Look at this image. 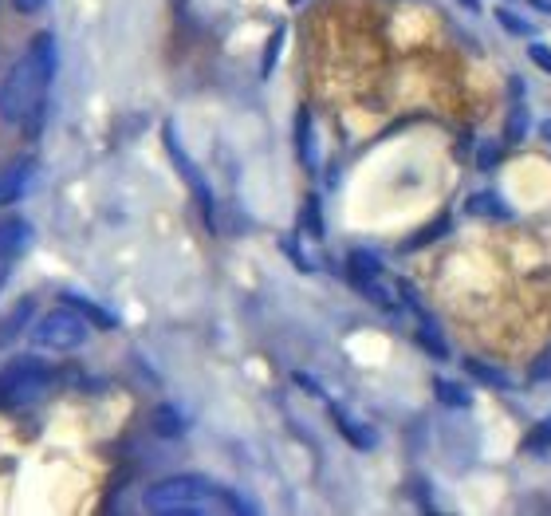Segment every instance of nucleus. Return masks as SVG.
<instances>
[{
	"label": "nucleus",
	"mask_w": 551,
	"mask_h": 516,
	"mask_svg": "<svg viewBox=\"0 0 551 516\" xmlns=\"http://www.w3.org/2000/svg\"><path fill=\"white\" fill-rule=\"evenodd\" d=\"M56 64H59L56 40L47 32L36 36L28 44V52L8 68L5 83H0V122H5V127H28L36 134L44 99L52 91V79H56Z\"/></svg>",
	"instance_id": "1"
},
{
	"label": "nucleus",
	"mask_w": 551,
	"mask_h": 516,
	"mask_svg": "<svg viewBox=\"0 0 551 516\" xmlns=\"http://www.w3.org/2000/svg\"><path fill=\"white\" fill-rule=\"evenodd\" d=\"M28 245H32V225L28 221H24V217H5V221H0V264L24 257V253H28Z\"/></svg>",
	"instance_id": "7"
},
{
	"label": "nucleus",
	"mask_w": 551,
	"mask_h": 516,
	"mask_svg": "<svg viewBox=\"0 0 551 516\" xmlns=\"http://www.w3.org/2000/svg\"><path fill=\"white\" fill-rule=\"evenodd\" d=\"M47 5V0H12V8L24 12V16H32V12H40Z\"/></svg>",
	"instance_id": "25"
},
{
	"label": "nucleus",
	"mask_w": 551,
	"mask_h": 516,
	"mask_svg": "<svg viewBox=\"0 0 551 516\" xmlns=\"http://www.w3.org/2000/svg\"><path fill=\"white\" fill-rule=\"evenodd\" d=\"M500 158H504V146H500V142H481V150H477V170H496Z\"/></svg>",
	"instance_id": "19"
},
{
	"label": "nucleus",
	"mask_w": 551,
	"mask_h": 516,
	"mask_svg": "<svg viewBox=\"0 0 551 516\" xmlns=\"http://www.w3.org/2000/svg\"><path fill=\"white\" fill-rule=\"evenodd\" d=\"M496 20H500V28L512 32V36H532V32H535L532 24L524 20L520 12H512V8H496Z\"/></svg>",
	"instance_id": "18"
},
{
	"label": "nucleus",
	"mask_w": 551,
	"mask_h": 516,
	"mask_svg": "<svg viewBox=\"0 0 551 516\" xmlns=\"http://www.w3.org/2000/svg\"><path fill=\"white\" fill-rule=\"evenodd\" d=\"M418 343L425 347V351H430V355L433 359H449V355H453V351H449V343H445V335H442V327H437L430 316H421L418 320Z\"/></svg>",
	"instance_id": "12"
},
{
	"label": "nucleus",
	"mask_w": 551,
	"mask_h": 516,
	"mask_svg": "<svg viewBox=\"0 0 551 516\" xmlns=\"http://www.w3.org/2000/svg\"><path fill=\"white\" fill-rule=\"evenodd\" d=\"M547 374H551V347L544 351L540 359H535V367H532V379H535V383H540V379H547Z\"/></svg>",
	"instance_id": "24"
},
{
	"label": "nucleus",
	"mask_w": 551,
	"mask_h": 516,
	"mask_svg": "<svg viewBox=\"0 0 551 516\" xmlns=\"http://www.w3.org/2000/svg\"><path fill=\"white\" fill-rule=\"evenodd\" d=\"M547 446H551V418H547V422H540V426H535V430L528 434V442H524V449H532V453H535V449H547Z\"/></svg>",
	"instance_id": "20"
},
{
	"label": "nucleus",
	"mask_w": 551,
	"mask_h": 516,
	"mask_svg": "<svg viewBox=\"0 0 551 516\" xmlns=\"http://www.w3.org/2000/svg\"><path fill=\"white\" fill-rule=\"evenodd\" d=\"M461 5H465L469 12H481V0H461Z\"/></svg>",
	"instance_id": "26"
},
{
	"label": "nucleus",
	"mask_w": 551,
	"mask_h": 516,
	"mask_svg": "<svg viewBox=\"0 0 551 516\" xmlns=\"http://www.w3.org/2000/svg\"><path fill=\"white\" fill-rule=\"evenodd\" d=\"M32 178H36V162L32 158H20V162H12V166L0 170V209L16 205V201L32 190Z\"/></svg>",
	"instance_id": "6"
},
{
	"label": "nucleus",
	"mask_w": 551,
	"mask_h": 516,
	"mask_svg": "<svg viewBox=\"0 0 551 516\" xmlns=\"http://www.w3.org/2000/svg\"><path fill=\"white\" fill-rule=\"evenodd\" d=\"M465 367H469V374H473V379L488 383L493 390H512V379H508L504 371H496L493 363H484V359H465Z\"/></svg>",
	"instance_id": "14"
},
{
	"label": "nucleus",
	"mask_w": 551,
	"mask_h": 516,
	"mask_svg": "<svg viewBox=\"0 0 551 516\" xmlns=\"http://www.w3.org/2000/svg\"><path fill=\"white\" fill-rule=\"evenodd\" d=\"M56 386V371L44 359H16L0 371V398L12 406H32V402L47 398Z\"/></svg>",
	"instance_id": "3"
},
{
	"label": "nucleus",
	"mask_w": 551,
	"mask_h": 516,
	"mask_svg": "<svg viewBox=\"0 0 551 516\" xmlns=\"http://www.w3.org/2000/svg\"><path fill=\"white\" fill-rule=\"evenodd\" d=\"M350 284H355L359 296L367 300V304H374L379 311H394L398 308V292L382 280V276H350Z\"/></svg>",
	"instance_id": "9"
},
{
	"label": "nucleus",
	"mask_w": 551,
	"mask_h": 516,
	"mask_svg": "<svg viewBox=\"0 0 551 516\" xmlns=\"http://www.w3.org/2000/svg\"><path fill=\"white\" fill-rule=\"evenodd\" d=\"M528 56H532V64H535V68L551 75V47H547V44H532V47H528Z\"/></svg>",
	"instance_id": "22"
},
{
	"label": "nucleus",
	"mask_w": 551,
	"mask_h": 516,
	"mask_svg": "<svg viewBox=\"0 0 551 516\" xmlns=\"http://www.w3.org/2000/svg\"><path fill=\"white\" fill-rule=\"evenodd\" d=\"M544 138H551V122H544Z\"/></svg>",
	"instance_id": "27"
},
{
	"label": "nucleus",
	"mask_w": 551,
	"mask_h": 516,
	"mask_svg": "<svg viewBox=\"0 0 551 516\" xmlns=\"http://www.w3.org/2000/svg\"><path fill=\"white\" fill-rule=\"evenodd\" d=\"M166 150H170V158H173V166L182 170V178H185V185L193 190V197L202 201V209H205V217H213V190H209V182L202 178V170L193 166V158L185 154V146H182V138H178V131L173 127H166Z\"/></svg>",
	"instance_id": "5"
},
{
	"label": "nucleus",
	"mask_w": 551,
	"mask_h": 516,
	"mask_svg": "<svg viewBox=\"0 0 551 516\" xmlns=\"http://www.w3.org/2000/svg\"><path fill=\"white\" fill-rule=\"evenodd\" d=\"M87 335H91V323L79 308H59V311H47V316L36 323V347L44 351H79L87 343Z\"/></svg>",
	"instance_id": "4"
},
{
	"label": "nucleus",
	"mask_w": 551,
	"mask_h": 516,
	"mask_svg": "<svg viewBox=\"0 0 551 516\" xmlns=\"http://www.w3.org/2000/svg\"><path fill=\"white\" fill-rule=\"evenodd\" d=\"M158 426H161L158 434H182V422H178L173 410H158Z\"/></svg>",
	"instance_id": "23"
},
{
	"label": "nucleus",
	"mask_w": 551,
	"mask_h": 516,
	"mask_svg": "<svg viewBox=\"0 0 551 516\" xmlns=\"http://www.w3.org/2000/svg\"><path fill=\"white\" fill-rule=\"evenodd\" d=\"M465 209L473 213V217H481V221H500V225H512V221H516V209H512L508 201L500 197V194H493V190L473 194Z\"/></svg>",
	"instance_id": "8"
},
{
	"label": "nucleus",
	"mask_w": 551,
	"mask_h": 516,
	"mask_svg": "<svg viewBox=\"0 0 551 516\" xmlns=\"http://www.w3.org/2000/svg\"><path fill=\"white\" fill-rule=\"evenodd\" d=\"M433 395H437V402L442 406H449V410H469L473 406V390L469 386H461V383H453V379H433Z\"/></svg>",
	"instance_id": "11"
},
{
	"label": "nucleus",
	"mask_w": 551,
	"mask_h": 516,
	"mask_svg": "<svg viewBox=\"0 0 551 516\" xmlns=\"http://www.w3.org/2000/svg\"><path fill=\"white\" fill-rule=\"evenodd\" d=\"M347 269H350V276H386L382 260L374 257V253H367V248H355L350 260H347Z\"/></svg>",
	"instance_id": "15"
},
{
	"label": "nucleus",
	"mask_w": 551,
	"mask_h": 516,
	"mask_svg": "<svg viewBox=\"0 0 551 516\" xmlns=\"http://www.w3.org/2000/svg\"><path fill=\"white\" fill-rule=\"evenodd\" d=\"M296 150H299V162H304V166L307 170H316V146H311V142H316V138H311V115H307V111H299V119H296Z\"/></svg>",
	"instance_id": "13"
},
{
	"label": "nucleus",
	"mask_w": 551,
	"mask_h": 516,
	"mask_svg": "<svg viewBox=\"0 0 551 516\" xmlns=\"http://www.w3.org/2000/svg\"><path fill=\"white\" fill-rule=\"evenodd\" d=\"M331 418H335V426H339V430H343V437H347L350 446H359V449H374V442H379V437H374V434H370L362 422L350 418V414H347L343 406H331Z\"/></svg>",
	"instance_id": "10"
},
{
	"label": "nucleus",
	"mask_w": 551,
	"mask_h": 516,
	"mask_svg": "<svg viewBox=\"0 0 551 516\" xmlns=\"http://www.w3.org/2000/svg\"><path fill=\"white\" fill-rule=\"evenodd\" d=\"M528 127H532L528 111H524V107H512V111H508V127H504V138H508V142H524V134H528Z\"/></svg>",
	"instance_id": "17"
},
{
	"label": "nucleus",
	"mask_w": 551,
	"mask_h": 516,
	"mask_svg": "<svg viewBox=\"0 0 551 516\" xmlns=\"http://www.w3.org/2000/svg\"><path fill=\"white\" fill-rule=\"evenodd\" d=\"M307 229H311V237H323V221H319V197H307Z\"/></svg>",
	"instance_id": "21"
},
{
	"label": "nucleus",
	"mask_w": 551,
	"mask_h": 516,
	"mask_svg": "<svg viewBox=\"0 0 551 516\" xmlns=\"http://www.w3.org/2000/svg\"><path fill=\"white\" fill-rule=\"evenodd\" d=\"M146 509L158 516H205V512H253L233 489H221L209 477L178 473L146 489Z\"/></svg>",
	"instance_id": "2"
},
{
	"label": "nucleus",
	"mask_w": 551,
	"mask_h": 516,
	"mask_svg": "<svg viewBox=\"0 0 551 516\" xmlns=\"http://www.w3.org/2000/svg\"><path fill=\"white\" fill-rule=\"evenodd\" d=\"M28 316H32V300H20L16 311H12L8 320H0V343H8V339H16V335H20V327L28 323Z\"/></svg>",
	"instance_id": "16"
}]
</instances>
